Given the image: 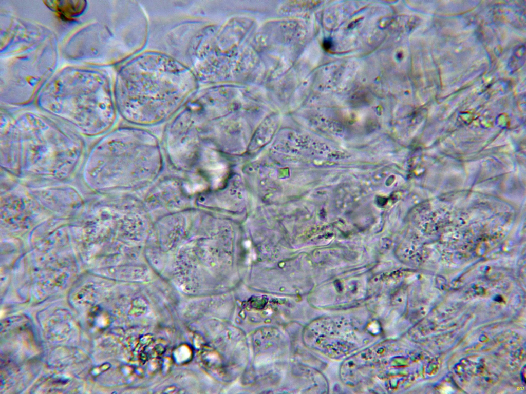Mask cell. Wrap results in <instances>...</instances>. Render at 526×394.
I'll use <instances>...</instances> for the list:
<instances>
[{
	"mask_svg": "<svg viewBox=\"0 0 526 394\" xmlns=\"http://www.w3.org/2000/svg\"><path fill=\"white\" fill-rule=\"evenodd\" d=\"M23 115L1 120V170L22 180L63 182L79 176L88 139L59 120Z\"/></svg>",
	"mask_w": 526,
	"mask_h": 394,
	"instance_id": "obj_1",
	"label": "cell"
},
{
	"mask_svg": "<svg viewBox=\"0 0 526 394\" xmlns=\"http://www.w3.org/2000/svg\"><path fill=\"white\" fill-rule=\"evenodd\" d=\"M191 70L170 55L147 51L127 60L121 68L117 91L125 110L136 114L161 115L197 88Z\"/></svg>",
	"mask_w": 526,
	"mask_h": 394,
	"instance_id": "obj_2",
	"label": "cell"
}]
</instances>
